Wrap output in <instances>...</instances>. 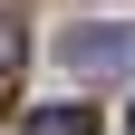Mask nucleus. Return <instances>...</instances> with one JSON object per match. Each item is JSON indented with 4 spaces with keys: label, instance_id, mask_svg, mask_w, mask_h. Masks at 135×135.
Returning a JSON list of instances; mask_svg holds the SVG:
<instances>
[{
    "label": "nucleus",
    "instance_id": "4",
    "mask_svg": "<svg viewBox=\"0 0 135 135\" xmlns=\"http://www.w3.org/2000/svg\"><path fill=\"white\" fill-rule=\"evenodd\" d=\"M126 135H135V116H126Z\"/></svg>",
    "mask_w": 135,
    "mask_h": 135
},
{
    "label": "nucleus",
    "instance_id": "3",
    "mask_svg": "<svg viewBox=\"0 0 135 135\" xmlns=\"http://www.w3.org/2000/svg\"><path fill=\"white\" fill-rule=\"evenodd\" d=\"M20 58H29V29L10 20V10H0V77H20Z\"/></svg>",
    "mask_w": 135,
    "mask_h": 135
},
{
    "label": "nucleus",
    "instance_id": "1",
    "mask_svg": "<svg viewBox=\"0 0 135 135\" xmlns=\"http://www.w3.org/2000/svg\"><path fill=\"white\" fill-rule=\"evenodd\" d=\"M126 29H77V39H68V58H77V68H126Z\"/></svg>",
    "mask_w": 135,
    "mask_h": 135
},
{
    "label": "nucleus",
    "instance_id": "2",
    "mask_svg": "<svg viewBox=\"0 0 135 135\" xmlns=\"http://www.w3.org/2000/svg\"><path fill=\"white\" fill-rule=\"evenodd\" d=\"M20 135H97V106H29Z\"/></svg>",
    "mask_w": 135,
    "mask_h": 135
}]
</instances>
